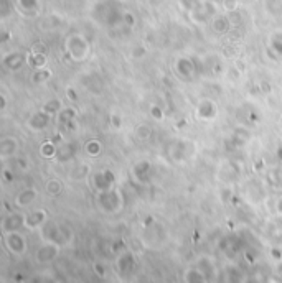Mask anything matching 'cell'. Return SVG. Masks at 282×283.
Returning a JSON list of instances; mask_svg holds the SVG:
<instances>
[{
	"mask_svg": "<svg viewBox=\"0 0 282 283\" xmlns=\"http://www.w3.org/2000/svg\"><path fill=\"white\" fill-rule=\"evenodd\" d=\"M36 198H38L36 188H25V190H22L17 196H15L13 204L18 209H25V208L31 206V204L36 201Z\"/></svg>",
	"mask_w": 282,
	"mask_h": 283,
	"instance_id": "cell-16",
	"label": "cell"
},
{
	"mask_svg": "<svg viewBox=\"0 0 282 283\" xmlns=\"http://www.w3.org/2000/svg\"><path fill=\"white\" fill-rule=\"evenodd\" d=\"M17 10L27 17H35L40 13V0H17Z\"/></svg>",
	"mask_w": 282,
	"mask_h": 283,
	"instance_id": "cell-21",
	"label": "cell"
},
{
	"mask_svg": "<svg viewBox=\"0 0 282 283\" xmlns=\"http://www.w3.org/2000/svg\"><path fill=\"white\" fill-rule=\"evenodd\" d=\"M68 96H69V99H71V100H76V94H74V89L73 88L68 89Z\"/></svg>",
	"mask_w": 282,
	"mask_h": 283,
	"instance_id": "cell-41",
	"label": "cell"
},
{
	"mask_svg": "<svg viewBox=\"0 0 282 283\" xmlns=\"http://www.w3.org/2000/svg\"><path fill=\"white\" fill-rule=\"evenodd\" d=\"M28 65V51L23 53V51H10V53H5L2 56V66L5 69L12 71V73H15V71H20L23 66Z\"/></svg>",
	"mask_w": 282,
	"mask_h": 283,
	"instance_id": "cell-11",
	"label": "cell"
},
{
	"mask_svg": "<svg viewBox=\"0 0 282 283\" xmlns=\"http://www.w3.org/2000/svg\"><path fill=\"white\" fill-rule=\"evenodd\" d=\"M266 7L274 17H282V0H266Z\"/></svg>",
	"mask_w": 282,
	"mask_h": 283,
	"instance_id": "cell-33",
	"label": "cell"
},
{
	"mask_svg": "<svg viewBox=\"0 0 282 283\" xmlns=\"http://www.w3.org/2000/svg\"><path fill=\"white\" fill-rule=\"evenodd\" d=\"M76 117H78V109L74 106H65L58 112L57 122H58V125H61V127L66 129L69 124H73L76 120Z\"/></svg>",
	"mask_w": 282,
	"mask_h": 283,
	"instance_id": "cell-20",
	"label": "cell"
},
{
	"mask_svg": "<svg viewBox=\"0 0 282 283\" xmlns=\"http://www.w3.org/2000/svg\"><path fill=\"white\" fill-rule=\"evenodd\" d=\"M271 48H272V51H276L279 56H282V33H277V38H272Z\"/></svg>",
	"mask_w": 282,
	"mask_h": 283,
	"instance_id": "cell-35",
	"label": "cell"
},
{
	"mask_svg": "<svg viewBox=\"0 0 282 283\" xmlns=\"http://www.w3.org/2000/svg\"><path fill=\"white\" fill-rule=\"evenodd\" d=\"M211 30L215 31L216 35H226L233 27V20L230 15H224V13H218L216 17L211 20L210 23Z\"/></svg>",
	"mask_w": 282,
	"mask_h": 283,
	"instance_id": "cell-17",
	"label": "cell"
},
{
	"mask_svg": "<svg viewBox=\"0 0 282 283\" xmlns=\"http://www.w3.org/2000/svg\"><path fill=\"white\" fill-rule=\"evenodd\" d=\"M4 244H5V249L9 250L12 255H23L27 252V240L23 237V234L20 231L17 232H9V234H4Z\"/></svg>",
	"mask_w": 282,
	"mask_h": 283,
	"instance_id": "cell-8",
	"label": "cell"
},
{
	"mask_svg": "<svg viewBox=\"0 0 282 283\" xmlns=\"http://www.w3.org/2000/svg\"><path fill=\"white\" fill-rule=\"evenodd\" d=\"M134 133H136L137 140L145 141V140L151 138V135H152V127L148 124H139L136 127V130H134Z\"/></svg>",
	"mask_w": 282,
	"mask_h": 283,
	"instance_id": "cell-31",
	"label": "cell"
},
{
	"mask_svg": "<svg viewBox=\"0 0 282 283\" xmlns=\"http://www.w3.org/2000/svg\"><path fill=\"white\" fill-rule=\"evenodd\" d=\"M45 191L48 193L50 196H58L63 191V183L60 181L58 178H50L45 185Z\"/></svg>",
	"mask_w": 282,
	"mask_h": 283,
	"instance_id": "cell-30",
	"label": "cell"
},
{
	"mask_svg": "<svg viewBox=\"0 0 282 283\" xmlns=\"http://www.w3.org/2000/svg\"><path fill=\"white\" fill-rule=\"evenodd\" d=\"M20 148V140L13 135H7L0 138V158L4 161L15 158V155L18 153Z\"/></svg>",
	"mask_w": 282,
	"mask_h": 283,
	"instance_id": "cell-13",
	"label": "cell"
},
{
	"mask_svg": "<svg viewBox=\"0 0 282 283\" xmlns=\"http://www.w3.org/2000/svg\"><path fill=\"white\" fill-rule=\"evenodd\" d=\"M88 179L91 183V188H94L96 193L107 191L116 186V175L111 170H106V168L99 171H91Z\"/></svg>",
	"mask_w": 282,
	"mask_h": 283,
	"instance_id": "cell-5",
	"label": "cell"
},
{
	"mask_svg": "<svg viewBox=\"0 0 282 283\" xmlns=\"http://www.w3.org/2000/svg\"><path fill=\"white\" fill-rule=\"evenodd\" d=\"M251 138V133L248 132V129L245 127H236L233 132V141L236 144L238 147H242V145H246L248 141Z\"/></svg>",
	"mask_w": 282,
	"mask_h": 283,
	"instance_id": "cell-28",
	"label": "cell"
},
{
	"mask_svg": "<svg viewBox=\"0 0 282 283\" xmlns=\"http://www.w3.org/2000/svg\"><path fill=\"white\" fill-rule=\"evenodd\" d=\"M136 265H137L136 255L132 252H129V250H124V252L119 254V257H117V260H116V270L125 277V275L134 272Z\"/></svg>",
	"mask_w": 282,
	"mask_h": 283,
	"instance_id": "cell-14",
	"label": "cell"
},
{
	"mask_svg": "<svg viewBox=\"0 0 282 283\" xmlns=\"http://www.w3.org/2000/svg\"><path fill=\"white\" fill-rule=\"evenodd\" d=\"M151 163L142 160V161H137L134 167H132V176L137 183H147L148 181V175H151Z\"/></svg>",
	"mask_w": 282,
	"mask_h": 283,
	"instance_id": "cell-19",
	"label": "cell"
},
{
	"mask_svg": "<svg viewBox=\"0 0 282 283\" xmlns=\"http://www.w3.org/2000/svg\"><path fill=\"white\" fill-rule=\"evenodd\" d=\"M18 283H31V281H27V280H23V281H18Z\"/></svg>",
	"mask_w": 282,
	"mask_h": 283,
	"instance_id": "cell-43",
	"label": "cell"
},
{
	"mask_svg": "<svg viewBox=\"0 0 282 283\" xmlns=\"http://www.w3.org/2000/svg\"><path fill=\"white\" fill-rule=\"evenodd\" d=\"M51 122H53V115L48 114L46 111H43V109H40V111H35L28 117L27 122H25V127L30 132H42L45 129H48Z\"/></svg>",
	"mask_w": 282,
	"mask_h": 283,
	"instance_id": "cell-9",
	"label": "cell"
},
{
	"mask_svg": "<svg viewBox=\"0 0 282 283\" xmlns=\"http://www.w3.org/2000/svg\"><path fill=\"white\" fill-rule=\"evenodd\" d=\"M188 13L195 25H208L218 15V5L213 0H198Z\"/></svg>",
	"mask_w": 282,
	"mask_h": 283,
	"instance_id": "cell-3",
	"label": "cell"
},
{
	"mask_svg": "<svg viewBox=\"0 0 282 283\" xmlns=\"http://www.w3.org/2000/svg\"><path fill=\"white\" fill-rule=\"evenodd\" d=\"M277 127L280 129V132H282V115L279 117V120H277Z\"/></svg>",
	"mask_w": 282,
	"mask_h": 283,
	"instance_id": "cell-42",
	"label": "cell"
},
{
	"mask_svg": "<svg viewBox=\"0 0 282 283\" xmlns=\"http://www.w3.org/2000/svg\"><path fill=\"white\" fill-rule=\"evenodd\" d=\"M63 107H65V104H63L61 99H50V100H46L45 104L42 106L43 111H46L48 114H51L53 117H57L58 112L61 111Z\"/></svg>",
	"mask_w": 282,
	"mask_h": 283,
	"instance_id": "cell-29",
	"label": "cell"
},
{
	"mask_svg": "<svg viewBox=\"0 0 282 283\" xmlns=\"http://www.w3.org/2000/svg\"><path fill=\"white\" fill-rule=\"evenodd\" d=\"M78 152V147L73 144V141H61V144L58 145V153H57V161L60 163H66L73 158V156L76 155Z\"/></svg>",
	"mask_w": 282,
	"mask_h": 283,
	"instance_id": "cell-18",
	"label": "cell"
},
{
	"mask_svg": "<svg viewBox=\"0 0 282 283\" xmlns=\"http://www.w3.org/2000/svg\"><path fill=\"white\" fill-rule=\"evenodd\" d=\"M174 71L182 81L190 83L195 79V76H197V65H195V61L192 58L178 56L174 63Z\"/></svg>",
	"mask_w": 282,
	"mask_h": 283,
	"instance_id": "cell-6",
	"label": "cell"
},
{
	"mask_svg": "<svg viewBox=\"0 0 282 283\" xmlns=\"http://www.w3.org/2000/svg\"><path fill=\"white\" fill-rule=\"evenodd\" d=\"M57 153H58V144L54 141L53 138L51 140H45L43 144L40 145V155L43 158L50 160V158H57Z\"/></svg>",
	"mask_w": 282,
	"mask_h": 283,
	"instance_id": "cell-25",
	"label": "cell"
},
{
	"mask_svg": "<svg viewBox=\"0 0 282 283\" xmlns=\"http://www.w3.org/2000/svg\"><path fill=\"white\" fill-rule=\"evenodd\" d=\"M195 117L200 122H213L218 117V106L213 99L210 97H203L197 102V107H195Z\"/></svg>",
	"mask_w": 282,
	"mask_h": 283,
	"instance_id": "cell-7",
	"label": "cell"
},
{
	"mask_svg": "<svg viewBox=\"0 0 282 283\" xmlns=\"http://www.w3.org/2000/svg\"><path fill=\"white\" fill-rule=\"evenodd\" d=\"M40 237L43 242H53L58 246H69L73 240V231L66 224H60L57 221H46L40 229Z\"/></svg>",
	"mask_w": 282,
	"mask_h": 283,
	"instance_id": "cell-1",
	"label": "cell"
},
{
	"mask_svg": "<svg viewBox=\"0 0 282 283\" xmlns=\"http://www.w3.org/2000/svg\"><path fill=\"white\" fill-rule=\"evenodd\" d=\"M53 71L50 68H42V69H35L33 74H31V81L33 84H45L51 79Z\"/></svg>",
	"mask_w": 282,
	"mask_h": 283,
	"instance_id": "cell-27",
	"label": "cell"
},
{
	"mask_svg": "<svg viewBox=\"0 0 282 283\" xmlns=\"http://www.w3.org/2000/svg\"><path fill=\"white\" fill-rule=\"evenodd\" d=\"M30 51H33V53H46L48 50H46V46L42 42H38V43H35L33 46H31Z\"/></svg>",
	"mask_w": 282,
	"mask_h": 283,
	"instance_id": "cell-40",
	"label": "cell"
},
{
	"mask_svg": "<svg viewBox=\"0 0 282 283\" xmlns=\"http://www.w3.org/2000/svg\"><path fill=\"white\" fill-rule=\"evenodd\" d=\"M98 206L101 211L106 212V214H116V212L122 211L124 196H122L121 190H117V188L114 186L107 191L98 193Z\"/></svg>",
	"mask_w": 282,
	"mask_h": 283,
	"instance_id": "cell-4",
	"label": "cell"
},
{
	"mask_svg": "<svg viewBox=\"0 0 282 283\" xmlns=\"http://www.w3.org/2000/svg\"><path fill=\"white\" fill-rule=\"evenodd\" d=\"M28 65L33 68V69H42L46 68L48 65V56L46 53H33V51H28Z\"/></svg>",
	"mask_w": 282,
	"mask_h": 283,
	"instance_id": "cell-26",
	"label": "cell"
},
{
	"mask_svg": "<svg viewBox=\"0 0 282 283\" xmlns=\"http://www.w3.org/2000/svg\"><path fill=\"white\" fill-rule=\"evenodd\" d=\"M109 124H111V127L114 130H119L122 127V119H121V115H117V114H111V117H109Z\"/></svg>",
	"mask_w": 282,
	"mask_h": 283,
	"instance_id": "cell-36",
	"label": "cell"
},
{
	"mask_svg": "<svg viewBox=\"0 0 282 283\" xmlns=\"http://www.w3.org/2000/svg\"><path fill=\"white\" fill-rule=\"evenodd\" d=\"M25 217L27 214L17 211V212H10L9 216H5L2 219V224H0V229H2V234H9V232H17L22 231L25 227Z\"/></svg>",
	"mask_w": 282,
	"mask_h": 283,
	"instance_id": "cell-12",
	"label": "cell"
},
{
	"mask_svg": "<svg viewBox=\"0 0 282 283\" xmlns=\"http://www.w3.org/2000/svg\"><path fill=\"white\" fill-rule=\"evenodd\" d=\"M148 114H151V117H152V119H155V120H163V119H165L163 109L159 104H152L151 107H148Z\"/></svg>",
	"mask_w": 282,
	"mask_h": 283,
	"instance_id": "cell-34",
	"label": "cell"
},
{
	"mask_svg": "<svg viewBox=\"0 0 282 283\" xmlns=\"http://www.w3.org/2000/svg\"><path fill=\"white\" fill-rule=\"evenodd\" d=\"M197 269L205 275V277L211 281V280H215L216 277V269H215V264L213 260H211L210 257H200L198 258V262H197Z\"/></svg>",
	"mask_w": 282,
	"mask_h": 283,
	"instance_id": "cell-22",
	"label": "cell"
},
{
	"mask_svg": "<svg viewBox=\"0 0 282 283\" xmlns=\"http://www.w3.org/2000/svg\"><path fill=\"white\" fill-rule=\"evenodd\" d=\"M92 270H94V273L98 275V277H101V278H104L106 277V267L101 264V262H96L92 265Z\"/></svg>",
	"mask_w": 282,
	"mask_h": 283,
	"instance_id": "cell-38",
	"label": "cell"
},
{
	"mask_svg": "<svg viewBox=\"0 0 282 283\" xmlns=\"http://www.w3.org/2000/svg\"><path fill=\"white\" fill-rule=\"evenodd\" d=\"M7 107H9V97H7L5 89L0 91V112H5Z\"/></svg>",
	"mask_w": 282,
	"mask_h": 283,
	"instance_id": "cell-37",
	"label": "cell"
},
{
	"mask_svg": "<svg viewBox=\"0 0 282 283\" xmlns=\"http://www.w3.org/2000/svg\"><path fill=\"white\" fill-rule=\"evenodd\" d=\"M60 250L61 246L58 244H53V242H43L40 247L35 250V262L36 264H51L54 258L60 255Z\"/></svg>",
	"mask_w": 282,
	"mask_h": 283,
	"instance_id": "cell-10",
	"label": "cell"
},
{
	"mask_svg": "<svg viewBox=\"0 0 282 283\" xmlns=\"http://www.w3.org/2000/svg\"><path fill=\"white\" fill-rule=\"evenodd\" d=\"M65 51L69 56V59L74 63H81L88 59L91 53V43L80 33H71L65 40Z\"/></svg>",
	"mask_w": 282,
	"mask_h": 283,
	"instance_id": "cell-2",
	"label": "cell"
},
{
	"mask_svg": "<svg viewBox=\"0 0 282 283\" xmlns=\"http://www.w3.org/2000/svg\"><path fill=\"white\" fill-rule=\"evenodd\" d=\"M89 175H91V168H89V165H86V163L78 165V167L71 171L73 179H84V178H89Z\"/></svg>",
	"mask_w": 282,
	"mask_h": 283,
	"instance_id": "cell-32",
	"label": "cell"
},
{
	"mask_svg": "<svg viewBox=\"0 0 282 283\" xmlns=\"http://www.w3.org/2000/svg\"><path fill=\"white\" fill-rule=\"evenodd\" d=\"M183 281L185 283H210V280L197 269V267H190V269L185 270Z\"/></svg>",
	"mask_w": 282,
	"mask_h": 283,
	"instance_id": "cell-23",
	"label": "cell"
},
{
	"mask_svg": "<svg viewBox=\"0 0 282 283\" xmlns=\"http://www.w3.org/2000/svg\"><path fill=\"white\" fill-rule=\"evenodd\" d=\"M274 278H277L282 283V260L276 262V269H274Z\"/></svg>",
	"mask_w": 282,
	"mask_h": 283,
	"instance_id": "cell-39",
	"label": "cell"
},
{
	"mask_svg": "<svg viewBox=\"0 0 282 283\" xmlns=\"http://www.w3.org/2000/svg\"><path fill=\"white\" fill-rule=\"evenodd\" d=\"M84 153L91 156V158H98V156L103 153V141L98 138H89L84 144Z\"/></svg>",
	"mask_w": 282,
	"mask_h": 283,
	"instance_id": "cell-24",
	"label": "cell"
},
{
	"mask_svg": "<svg viewBox=\"0 0 282 283\" xmlns=\"http://www.w3.org/2000/svg\"><path fill=\"white\" fill-rule=\"evenodd\" d=\"M46 221H48V212H46L45 209L30 211V212H27V217H25V229L38 231Z\"/></svg>",
	"mask_w": 282,
	"mask_h": 283,
	"instance_id": "cell-15",
	"label": "cell"
}]
</instances>
